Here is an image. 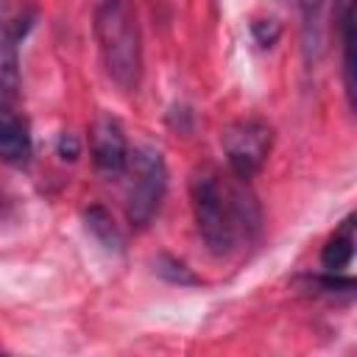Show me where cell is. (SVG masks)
I'll return each mask as SVG.
<instances>
[{"instance_id": "obj_2", "label": "cell", "mask_w": 357, "mask_h": 357, "mask_svg": "<svg viewBox=\"0 0 357 357\" xmlns=\"http://www.w3.org/2000/svg\"><path fill=\"white\" fill-rule=\"evenodd\" d=\"M95 39L106 75L123 92H137L142 81V36L128 0H100L95 8Z\"/></svg>"}, {"instance_id": "obj_5", "label": "cell", "mask_w": 357, "mask_h": 357, "mask_svg": "<svg viewBox=\"0 0 357 357\" xmlns=\"http://www.w3.org/2000/svg\"><path fill=\"white\" fill-rule=\"evenodd\" d=\"M89 151L92 162L106 176H120L128 165V142L123 134V126L112 114L95 117L89 128Z\"/></svg>"}, {"instance_id": "obj_1", "label": "cell", "mask_w": 357, "mask_h": 357, "mask_svg": "<svg viewBox=\"0 0 357 357\" xmlns=\"http://www.w3.org/2000/svg\"><path fill=\"white\" fill-rule=\"evenodd\" d=\"M190 198L198 234L215 257L231 254L240 237L259 231V204L231 170L226 176L215 165H201L190 178Z\"/></svg>"}, {"instance_id": "obj_3", "label": "cell", "mask_w": 357, "mask_h": 357, "mask_svg": "<svg viewBox=\"0 0 357 357\" xmlns=\"http://www.w3.org/2000/svg\"><path fill=\"white\" fill-rule=\"evenodd\" d=\"M126 167L131 170L126 215L134 229H145L162 206V198L167 190V167L162 153L153 145H139L134 153H128Z\"/></svg>"}, {"instance_id": "obj_9", "label": "cell", "mask_w": 357, "mask_h": 357, "mask_svg": "<svg viewBox=\"0 0 357 357\" xmlns=\"http://www.w3.org/2000/svg\"><path fill=\"white\" fill-rule=\"evenodd\" d=\"M351 257H354V223L349 218L343 223V229L326 240V245L321 251V265H324V271L335 273V271L346 268L351 262Z\"/></svg>"}, {"instance_id": "obj_11", "label": "cell", "mask_w": 357, "mask_h": 357, "mask_svg": "<svg viewBox=\"0 0 357 357\" xmlns=\"http://www.w3.org/2000/svg\"><path fill=\"white\" fill-rule=\"evenodd\" d=\"M153 268H156V273H159L165 282H170V284H181V287L201 284V279H198L181 259H176V257H170V254H162V257L153 262Z\"/></svg>"}, {"instance_id": "obj_12", "label": "cell", "mask_w": 357, "mask_h": 357, "mask_svg": "<svg viewBox=\"0 0 357 357\" xmlns=\"http://www.w3.org/2000/svg\"><path fill=\"white\" fill-rule=\"evenodd\" d=\"M251 31H254V36H257V42L262 47H271L279 39V22L276 20H257L251 25Z\"/></svg>"}, {"instance_id": "obj_7", "label": "cell", "mask_w": 357, "mask_h": 357, "mask_svg": "<svg viewBox=\"0 0 357 357\" xmlns=\"http://www.w3.org/2000/svg\"><path fill=\"white\" fill-rule=\"evenodd\" d=\"M301 47L307 61H318L326 50L329 39V20H332V0H301Z\"/></svg>"}, {"instance_id": "obj_10", "label": "cell", "mask_w": 357, "mask_h": 357, "mask_svg": "<svg viewBox=\"0 0 357 357\" xmlns=\"http://www.w3.org/2000/svg\"><path fill=\"white\" fill-rule=\"evenodd\" d=\"M84 223H86V231L106 248V251H123V234L112 218L109 209L103 206H89L84 212Z\"/></svg>"}, {"instance_id": "obj_13", "label": "cell", "mask_w": 357, "mask_h": 357, "mask_svg": "<svg viewBox=\"0 0 357 357\" xmlns=\"http://www.w3.org/2000/svg\"><path fill=\"white\" fill-rule=\"evenodd\" d=\"M59 156L64 162H75L81 156V139L75 134H61L59 137Z\"/></svg>"}, {"instance_id": "obj_4", "label": "cell", "mask_w": 357, "mask_h": 357, "mask_svg": "<svg viewBox=\"0 0 357 357\" xmlns=\"http://www.w3.org/2000/svg\"><path fill=\"white\" fill-rule=\"evenodd\" d=\"M220 145L229 162V170L237 178H251L265 165L271 145H273V128L259 117H243L223 128Z\"/></svg>"}, {"instance_id": "obj_6", "label": "cell", "mask_w": 357, "mask_h": 357, "mask_svg": "<svg viewBox=\"0 0 357 357\" xmlns=\"http://www.w3.org/2000/svg\"><path fill=\"white\" fill-rule=\"evenodd\" d=\"M33 153V139L25 117L14 103H0V159L6 165H25Z\"/></svg>"}, {"instance_id": "obj_8", "label": "cell", "mask_w": 357, "mask_h": 357, "mask_svg": "<svg viewBox=\"0 0 357 357\" xmlns=\"http://www.w3.org/2000/svg\"><path fill=\"white\" fill-rule=\"evenodd\" d=\"M20 95V56L17 39L8 33L0 39V103H14Z\"/></svg>"}]
</instances>
